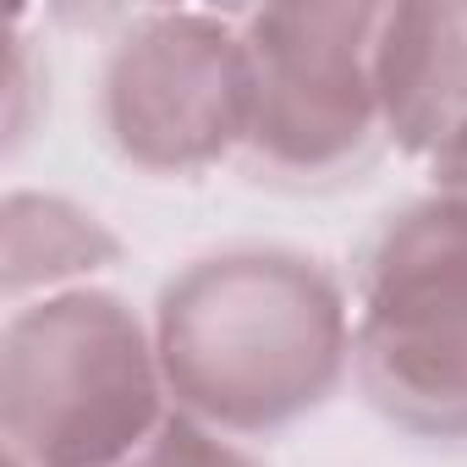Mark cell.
I'll list each match as a JSON object with an SVG mask.
<instances>
[{"label": "cell", "instance_id": "6da1fadb", "mask_svg": "<svg viewBox=\"0 0 467 467\" xmlns=\"http://www.w3.org/2000/svg\"><path fill=\"white\" fill-rule=\"evenodd\" d=\"M171 407L225 440H275L352 374V297L314 254L220 248L154 297Z\"/></svg>", "mask_w": 467, "mask_h": 467}, {"label": "cell", "instance_id": "7a4b0ae2", "mask_svg": "<svg viewBox=\"0 0 467 467\" xmlns=\"http://www.w3.org/2000/svg\"><path fill=\"white\" fill-rule=\"evenodd\" d=\"M171 412L154 325L105 286L39 297L0 325V440L17 467H116Z\"/></svg>", "mask_w": 467, "mask_h": 467}, {"label": "cell", "instance_id": "3957f363", "mask_svg": "<svg viewBox=\"0 0 467 467\" xmlns=\"http://www.w3.org/2000/svg\"><path fill=\"white\" fill-rule=\"evenodd\" d=\"M352 379L418 440H467V192L379 220L352 281Z\"/></svg>", "mask_w": 467, "mask_h": 467}, {"label": "cell", "instance_id": "277c9868", "mask_svg": "<svg viewBox=\"0 0 467 467\" xmlns=\"http://www.w3.org/2000/svg\"><path fill=\"white\" fill-rule=\"evenodd\" d=\"M385 6L303 0V6L243 12L254 110L243 165L275 187H341L358 182L385 138L374 39Z\"/></svg>", "mask_w": 467, "mask_h": 467}, {"label": "cell", "instance_id": "5b68a950", "mask_svg": "<svg viewBox=\"0 0 467 467\" xmlns=\"http://www.w3.org/2000/svg\"><path fill=\"white\" fill-rule=\"evenodd\" d=\"M99 132L149 176H198L243 154L254 78L243 12H132L99 67Z\"/></svg>", "mask_w": 467, "mask_h": 467}, {"label": "cell", "instance_id": "8992f818", "mask_svg": "<svg viewBox=\"0 0 467 467\" xmlns=\"http://www.w3.org/2000/svg\"><path fill=\"white\" fill-rule=\"evenodd\" d=\"M374 83L385 138L423 160L440 192H467V0L385 6Z\"/></svg>", "mask_w": 467, "mask_h": 467}, {"label": "cell", "instance_id": "52a82bcc", "mask_svg": "<svg viewBox=\"0 0 467 467\" xmlns=\"http://www.w3.org/2000/svg\"><path fill=\"white\" fill-rule=\"evenodd\" d=\"M121 237L61 192L12 187L0 203V297L6 314L39 297L94 286V275L121 265Z\"/></svg>", "mask_w": 467, "mask_h": 467}, {"label": "cell", "instance_id": "ba28073f", "mask_svg": "<svg viewBox=\"0 0 467 467\" xmlns=\"http://www.w3.org/2000/svg\"><path fill=\"white\" fill-rule=\"evenodd\" d=\"M116 467H259V456L243 440H225V434H214L198 418L171 407L165 423L132 456H121Z\"/></svg>", "mask_w": 467, "mask_h": 467}]
</instances>
